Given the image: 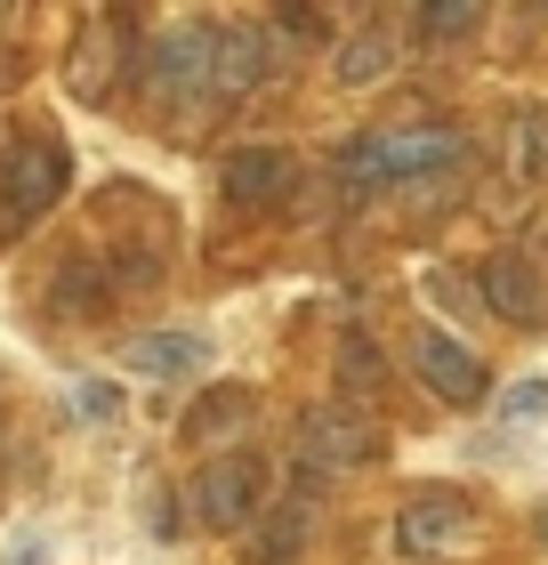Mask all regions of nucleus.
<instances>
[{
	"mask_svg": "<svg viewBox=\"0 0 548 565\" xmlns=\"http://www.w3.org/2000/svg\"><path fill=\"white\" fill-rule=\"evenodd\" d=\"M411 372H420V388L443 396V404H484V396H492L484 355L460 348L452 331H420V340H411Z\"/></svg>",
	"mask_w": 548,
	"mask_h": 565,
	"instance_id": "nucleus-6",
	"label": "nucleus"
},
{
	"mask_svg": "<svg viewBox=\"0 0 548 565\" xmlns=\"http://www.w3.org/2000/svg\"><path fill=\"white\" fill-rule=\"evenodd\" d=\"M82 413H89V420H114V413H121V396L106 388V380H82Z\"/></svg>",
	"mask_w": 548,
	"mask_h": 565,
	"instance_id": "nucleus-22",
	"label": "nucleus"
},
{
	"mask_svg": "<svg viewBox=\"0 0 548 565\" xmlns=\"http://www.w3.org/2000/svg\"><path fill=\"white\" fill-rule=\"evenodd\" d=\"M540 542H548V509H540Z\"/></svg>",
	"mask_w": 548,
	"mask_h": 565,
	"instance_id": "nucleus-24",
	"label": "nucleus"
},
{
	"mask_svg": "<svg viewBox=\"0 0 548 565\" xmlns=\"http://www.w3.org/2000/svg\"><path fill=\"white\" fill-rule=\"evenodd\" d=\"M460 130H396V138H355L339 153V178H347V194H372L387 178H436V170H460Z\"/></svg>",
	"mask_w": 548,
	"mask_h": 565,
	"instance_id": "nucleus-1",
	"label": "nucleus"
},
{
	"mask_svg": "<svg viewBox=\"0 0 548 565\" xmlns=\"http://www.w3.org/2000/svg\"><path fill=\"white\" fill-rule=\"evenodd\" d=\"M65 178H73V162H65L57 138H17L9 162H0V226H9V235H24L41 211H57Z\"/></svg>",
	"mask_w": 548,
	"mask_h": 565,
	"instance_id": "nucleus-3",
	"label": "nucleus"
},
{
	"mask_svg": "<svg viewBox=\"0 0 548 565\" xmlns=\"http://www.w3.org/2000/svg\"><path fill=\"white\" fill-rule=\"evenodd\" d=\"M114 33H129V24L97 9V17H89V33H82V57H73V89H82L89 106H97V97H114V82H106V65H114Z\"/></svg>",
	"mask_w": 548,
	"mask_h": 565,
	"instance_id": "nucleus-14",
	"label": "nucleus"
},
{
	"mask_svg": "<svg viewBox=\"0 0 548 565\" xmlns=\"http://www.w3.org/2000/svg\"><path fill=\"white\" fill-rule=\"evenodd\" d=\"M299 452H307V469H363L379 452V428H372L363 404H307Z\"/></svg>",
	"mask_w": 548,
	"mask_h": 565,
	"instance_id": "nucleus-5",
	"label": "nucleus"
},
{
	"mask_svg": "<svg viewBox=\"0 0 548 565\" xmlns=\"http://www.w3.org/2000/svg\"><path fill=\"white\" fill-rule=\"evenodd\" d=\"M218 186L226 202H250V211H267V202H282L299 186V162L282 146H234L226 162H218Z\"/></svg>",
	"mask_w": 548,
	"mask_h": 565,
	"instance_id": "nucleus-8",
	"label": "nucleus"
},
{
	"mask_svg": "<svg viewBox=\"0 0 548 565\" xmlns=\"http://www.w3.org/2000/svg\"><path fill=\"white\" fill-rule=\"evenodd\" d=\"M501 420H548V380H516L501 396Z\"/></svg>",
	"mask_w": 548,
	"mask_h": 565,
	"instance_id": "nucleus-21",
	"label": "nucleus"
},
{
	"mask_svg": "<svg viewBox=\"0 0 548 565\" xmlns=\"http://www.w3.org/2000/svg\"><path fill=\"white\" fill-rule=\"evenodd\" d=\"M307 525H315V509H307V501H275L267 518L250 525V565H291L307 550Z\"/></svg>",
	"mask_w": 548,
	"mask_h": 565,
	"instance_id": "nucleus-12",
	"label": "nucleus"
},
{
	"mask_svg": "<svg viewBox=\"0 0 548 565\" xmlns=\"http://www.w3.org/2000/svg\"><path fill=\"white\" fill-rule=\"evenodd\" d=\"M379 372H387V355H379L372 340H363V331H347V340H339V380H347V388L363 396V388H372Z\"/></svg>",
	"mask_w": 548,
	"mask_h": 565,
	"instance_id": "nucleus-19",
	"label": "nucleus"
},
{
	"mask_svg": "<svg viewBox=\"0 0 548 565\" xmlns=\"http://www.w3.org/2000/svg\"><path fill=\"white\" fill-rule=\"evenodd\" d=\"M186 501L211 533H250L267 518V469H258V452H218V460H202Z\"/></svg>",
	"mask_w": 548,
	"mask_h": 565,
	"instance_id": "nucleus-4",
	"label": "nucleus"
},
{
	"mask_svg": "<svg viewBox=\"0 0 548 565\" xmlns=\"http://www.w3.org/2000/svg\"><path fill=\"white\" fill-rule=\"evenodd\" d=\"M508 138H516V178L533 186V178L548 170V121H540V114H516V121H508Z\"/></svg>",
	"mask_w": 548,
	"mask_h": 565,
	"instance_id": "nucleus-18",
	"label": "nucleus"
},
{
	"mask_svg": "<svg viewBox=\"0 0 548 565\" xmlns=\"http://www.w3.org/2000/svg\"><path fill=\"white\" fill-rule=\"evenodd\" d=\"M396 65V41H387V24H363V33L339 49V82L363 89V82H379V73Z\"/></svg>",
	"mask_w": 548,
	"mask_h": 565,
	"instance_id": "nucleus-15",
	"label": "nucleus"
},
{
	"mask_svg": "<svg viewBox=\"0 0 548 565\" xmlns=\"http://www.w3.org/2000/svg\"><path fill=\"white\" fill-rule=\"evenodd\" d=\"M420 291H428V307H452V316H476V307H484V282H468L452 267H428Z\"/></svg>",
	"mask_w": 548,
	"mask_h": 565,
	"instance_id": "nucleus-17",
	"label": "nucleus"
},
{
	"mask_svg": "<svg viewBox=\"0 0 548 565\" xmlns=\"http://www.w3.org/2000/svg\"><path fill=\"white\" fill-rule=\"evenodd\" d=\"M9 565H41V557H33V550H17V557H9Z\"/></svg>",
	"mask_w": 548,
	"mask_h": 565,
	"instance_id": "nucleus-23",
	"label": "nucleus"
},
{
	"mask_svg": "<svg viewBox=\"0 0 548 565\" xmlns=\"http://www.w3.org/2000/svg\"><path fill=\"white\" fill-rule=\"evenodd\" d=\"M396 533H404L411 557H443L468 533V493H411L404 518H396Z\"/></svg>",
	"mask_w": 548,
	"mask_h": 565,
	"instance_id": "nucleus-9",
	"label": "nucleus"
},
{
	"mask_svg": "<svg viewBox=\"0 0 548 565\" xmlns=\"http://www.w3.org/2000/svg\"><path fill=\"white\" fill-rule=\"evenodd\" d=\"M484 307L501 323H516V331H548V282H540V267L525 259V250H492L484 259Z\"/></svg>",
	"mask_w": 548,
	"mask_h": 565,
	"instance_id": "nucleus-7",
	"label": "nucleus"
},
{
	"mask_svg": "<svg viewBox=\"0 0 548 565\" xmlns=\"http://www.w3.org/2000/svg\"><path fill=\"white\" fill-rule=\"evenodd\" d=\"M202 89H218V33L202 17H186L146 49V97L162 114H186Z\"/></svg>",
	"mask_w": 548,
	"mask_h": 565,
	"instance_id": "nucleus-2",
	"label": "nucleus"
},
{
	"mask_svg": "<svg viewBox=\"0 0 548 565\" xmlns=\"http://www.w3.org/2000/svg\"><path fill=\"white\" fill-rule=\"evenodd\" d=\"M275 24H226L218 33V97H243V89H258L275 73Z\"/></svg>",
	"mask_w": 548,
	"mask_h": 565,
	"instance_id": "nucleus-10",
	"label": "nucleus"
},
{
	"mask_svg": "<svg viewBox=\"0 0 548 565\" xmlns=\"http://www.w3.org/2000/svg\"><path fill=\"white\" fill-rule=\"evenodd\" d=\"M243 413H250V388H211L186 420H178V436H186V445H211V436H226Z\"/></svg>",
	"mask_w": 548,
	"mask_h": 565,
	"instance_id": "nucleus-16",
	"label": "nucleus"
},
{
	"mask_svg": "<svg viewBox=\"0 0 548 565\" xmlns=\"http://www.w3.org/2000/svg\"><path fill=\"white\" fill-rule=\"evenodd\" d=\"M411 24H420V41H468L484 24V9H420Z\"/></svg>",
	"mask_w": 548,
	"mask_h": 565,
	"instance_id": "nucleus-20",
	"label": "nucleus"
},
{
	"mask_svg": "<svg viewBox=\"0 0 548 565\" xmlns=\"http://www.w3.org/2000/svg\"><path fill=\"white\" fill-rule=\"evenodd\" d=\"M129 372H146V380H194L202 364H211V340L202 331H146V340H129Z\"/></svg>",
	"mask_w": 548,
	"mask_h": 565,
	"instance_id": "nucleus-11",
	"label": "nucleus"
},
{
	"mask_svg": "<svg viewBox=\"0 0 548 565\" xmlns=\"http://www.w3.org/2000/svg\"><path fill=\"white\" fill-rule=\"evenodd\" d=\"M97 307H106V282H97L89 259H65L57 275H49V316H65V323H97Z\"/></svg>",
	"mask_w": 548,
	"mask_h": 565,
	"instance_id": "nucleus-13",
	"label": "nucleus"
}]
</instances>
